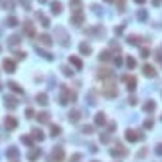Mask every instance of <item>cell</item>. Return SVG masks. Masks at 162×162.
Here are the masks:
<instances>
[{
	"instance_id": "24",
	"label": "cell",
	"mask_w": 162,
	"mask_h": 162,
	"mask_svg": "<svg viewBox=\"0 0 162 162\" xmlns=\"http://www.w3.org/2000/svg\"><path fill=\"white\" fill-rule=\"evenodd\" d=\"M32 138L40 142V140H44V133H42L40 128H32Z\"/></svg>"
},
{
	"instance_id": "35",
	"label": "cell",
	"mask_w": 162,
	"mask_h": 162,
	"mask_svg": "<svg viewBox=\"0 0 162 162\" xmlns=\"http://www.w3.org/2000/svg\"><path fill=\"white\" fill-rule=\"evenodd\" d=\"M6 26H10V28L18 26V20H16V16H10V18H6Z\"/></svg>"
},
{
	"instance_id": "23",
	"label": "cell",
	"mask_w": 162,
	"mask_h": 162,
	"mask_svg": "<svg viewBox=\"0 0 162 162\" xmlns=\"http://www.w3.org/2000/svg\"><path fill=\"white\" fill-rule=\"evenodd\" d=\"M18 148H16V146H10L8 150H6V156H8V158H12V160H16V158H18Z\"/></svg>"
},
{
	"instance_id": "40",
	"label": "cell",
	"mask_w": 162,
	"mask_h": 162,
	"mask_svg": "<svg viewBox=\"0 0 162 162\" xmlns=\"http://www.w3.org/2000/svg\"><path fill=\"white\" fill-rule=\"evenodd\" d=\"M22 142H24V144H28V146H32L34 138H32V137H26V134H24V137H22Z\"/></svg>"
},
{
	"instance_id": "20",
	"label": "cell",
	"mask_w": 162,
	"mask_h": 162,
	"mask_svg": "<svg viewBox=\"0 0 162 162\" xmlns=\"http://www.w3.org/2000/svg\"><path fill=\"white\" fill-rule=\"evenodd\" d=\"M69 63H71L75 69H81V67H83V61H81L79 57H75V56H69Z\"/></svg>"
},
{
	"instance_id": "12",
	"label": "cell",
	"mask_w": 162,
	"mask_h": 162,
	"mask_svg": "<svg viewBox=\"0 0 162 162\" xmlns=\"http://www.w3.org/2000/svg\"><path fill=\"white\" fill-rule=\"evenodd\" d=\"M142 73L146 75V77H156V69H154V65H150V63L142 65Z\"/></svg>"
},
{
	"instance_id": "43",
	"label": "cell",
	"mask_w": 162,
	"mask_h": 162,
	"mask_svg": "<svg viewBox=\"0 0 162 162\" xmlns=\"http://www.w3.org/2000/svg\"><path fill=\"white\" fill-rule=\"evenodd\" d=\"M38 53H40V56H44L46 59H53V56H52V53H47V52H44V50H38Z\"/></svg>"
},
{
	"instance_id": "46",
	"label": "cell",
	"mask_w": 162,
	"mask_h": 162,
	"mask_svg": "<svg viewBox=\"0 0 162 162\" xmlns=\"http://www.w3.org/2000/svg\"><path fill=\"white\" fill-rule=\"evenodd\" d=\"M154 57H156V61H158L160 65H162V52H156V53H154Z\"/></svg>"
},
{
	"instance_id": "4",
	"label": "cell",
	"mask_w": 162,
	"mask_h": 162,
	"mask_svg": "<svg viewBox=\"0 0 162 162\" xmlns=\"http://www.w3.org/2000/svg\"><path fill=\"white\" fill-rule=\"evenodd\" d=\"M125 137H127L128 142H138V140H142V138H144V134H142V133H138V131H133V128H128Z\"/></svg>"
},
{
	"instance_id": "50",
	"label": "cell",
	"mask_w": 162,
	"mask_h": 162,
	"mask_svg": "<svg viewBox=\"0 0 162 162\" xmlns=\"http://www.w3.org/2000/svg\"><path fill=\"white\" fill-rule=\"evenodd\" d=\"M24 57H26L24 52H16V59H24Z\"/></svg>"
},
{
	"instance_id": "36",
	"label": "cell",
	"mask_w": 162,
	"mask_h": 162,
	"mask_svg": "<svg viewBox=\"0 0 162 162\" xmlns=\"http://www.w3.org/2000/svg\"><path fill=\"white\" fill-rule=\"evenodd\" d=\"M125 63H127V67H128V69H134V65H137L134 57H127V59H125Z\"/></svg>"
},
{
	"instance_id": "54",
	"label": "cell",
	"mask_w": 162,
	"mask_h": 162,
	"mask_svg": "<svg viewBox=\"0 0 162 162\" xmlns=\"http://www.w3.org/2000/svg\"><path fill=\"white\" fill-rule=\"evenodd\" d=\"M128 103H131V105H137V97H128Z\"/></svg>"
},
{
	"instance_id": "10",
	"label": "cell",
	"mask_w": 162,
	"mask_h": 162,
	"mask_svg": "<svg viewBox=\"0 0 162 162\" xmlns=\"http://www.w3.org/2000/svg\"><path fill=\"white\" fill-rule=\"evenodd\" d=\"M83 20H85V14L83 12H73L71 14V24L81 26V24H83Z\"/></svg>"
},
{
	"instance_id": "1",
	"label": "cell",
	"mask_w": 162,
	"mask_h": 162,
	"mask_svg": "<svg viewBox=\"0 0 162 162\" xmlns=\"http://www.w3.org/2000/svg\"><path fill=\"white\" fill-rule=\"evenodd\" d=\"M75 99H77L75 91H69L65 85H61V95H59V103H61V105H67V103H73Z\"/></svg>"
},
{
	"instance_id": "44",
	"label": "cell",
	"mask_w": 162,
	"mask_h": 162,
	"mask_svg": "<svg viewBox=\"0 0 162 162\" xmlns=\"http://www.w3.org/2000/svg\"><path fill=\"white\" fill-rule=\"evenodd\" d=\"M20 4H22V6L26 8V10H30L32 6H30V4H32V0H20Z\"/></svg>"
},
{
	"instance_id": "9",
	"label": "cell",
	"mask_w": 162,
	"mask_h": 162,
	"mask_svg": "<svg viewBox=\"0 0 162 162\" xmlns=\"http://www.w3.org/2000/svg\"><path fill=\"white\" fill-rule=\"evenodd\" d=\"M2 67H4V71L14 73V71H16V61H14V59H4V61H2Z\"/></svg>"
},
{
	"instance_id": "13",
	"label": "cell",
	"mask_w": 162,
	"mask_h": 162,
	"mask_svg": "<svg viewBox=\"0 0 162 162\" xmlns=\"http://www.w3.org/2000/svg\"><path fill=\"white\" fill-rule=\"evenodd\" d=\"M38 42H40V44H44L46 47H50V46L53 44V40H52L47 34H40V36H38Z\"/></svg>"
},
{
	"instance_id": "25",
	"label": "cell",
	"mask_w": 162,
	"mask_h": 162,
	"mask_svg": "<svg viewBox=\"0 0 162 162\" xmlns=\"http://www.w3.org/2000/svg\"><path fill=\"white\" fill-rule=\"evenodd\" d=\"M20 42H22V38H20L18 34H14V36H10V38H8V46H12V47H14V46H18Z\"/></svg>"
},
{
	"instance_id": "34",
	"label": "cell",
	"mask_w": 162,
	"mask_h": 162,
	"mask_svg": "<svg viewBox=\"0 0 162 162\" xmlns=\"http://www.w3.org/2000/svg\"><path fill=\"white\" fill-rule=\"evenodd\" d=\"M111 57H113V56H111V52H107V50H103V52L99 53V59H101V61H109Z\"/></svg>"
},
{
	"instance_id": "5",
	"label": "cell",
	"mask_w": 162,
	"mask_h": 162,
	"mask_svg": "<svg viewBox=\"0 0 162 162\" xmlns=\"http://www.w3.org/2000/svg\"><path fill=\"white\" fill-rule=\"evenodd\" d=\"M123 81H125L127 83V87H128V91H134L137 89V77H134V75H123Z\"/></svg>"
},
{
	"instance_id": "22",
	"label": "cell",
	"mask_w": 162,
	"mask_h": 162,
	"mask_svg": "<svg viewBox=\"0 0 162 162\" xmlns=\"http://www.w3.org/2000/svg\"><path fill=\"white\" fill-rule=\"evenodd\" d=\"M79 52L83 53V56H89V53H91V46L87 44V42H81V44H79Z\"/></svg>"
},
{
	"instance_id": "60",
	"label": "cell",
	"mask_w": 162,
	"mask_h": 162,
	"mask_svg": "<svg viewBox=\"0 0 162 162\" xmlns=\"http://www.w3.org/2000/svg\"><path fill=\"white\" fill-rule=\"evenodd\" d=\"M91 162H99V160H91Z\"/></svg>"
},
{
	"instance_id": "49",
	"label": "cell",
	"mask_w": 162,
	"mask_h": 162,
	"mask_svg": "<svg viewBox=\"0 0 162 162\" xmlns=\"http://www.w3.org/2000/svg\"><path fill=\"white\" fill-rule=\"evenodd\" d=\"M140 56H142V57H148V56H150V52L146 50V47H142V52H140Z\"/></svg>"
},
{
	"instance_id": "41",
	"label": "cell",
	"mask_w": 162,
	"mask_h": 162,
	"mask_svg": "<svg viewBox=\"0 0 162 162\" xmlns=\"http://www.w3.org/2000/svg\"><path fill=\"white\" fill-rule=\"evenodd\" d=\"M117 8L119 12H125V0H117Z\"/></svg>"
},
{
	"instance_id": "38",
	"label": "cell",
	"mask_w": 162,
	"mask_h": 162,
	"mask_svg": "<svg viewBox=\"0 0 162 162\" xmlns=\"http://www.w3.org/2000/svg\"><path fill=\"white\" fill-rule=\"evenodd\" d=\"M93 131H95V128L91 125H83V127H81V133H83V134H91Z\"/></svg>"
},
{
	"instance_id": "52",
	"label": "cell",
	"mask_w": 162,
	"mask_h": 162,
	"mask_svg": "<svg viewBox=\"0 0 162 162\" xmlns=\"http://www.w3.org/2000/svg\"><path fill=\"white\" fill-rule=\"evenodd\" d=\"M26 117L32 119V117H34V111H32V109H26Z\"/></svg>"
},
{
	"instance_id": "39",
	"label": "cell",
	"mask_w": 162,
	"mask_h": 162,
	"mask_svg": "<svg viewBox=\"0 0 162 162\" xmlns=\"http://www.w3.org/2000/svg\"><path fill=\"white\" fill-rule=\"evenodd\" d=\"M91 10H93V12H95L97 16H101V14H103V10L99 8V4H91Z\"/></svg>"
},
{
	"instance_id": "37",
	"label": "cell",
	"mask_w": 162,
	"mask_h": 162,
	"mask_svg": "<svg viewBox=\"0 0 162 162\" xmlns=\"http://www.w3.org/2000/svg\"><path fill=\"white\" fill-rule=\"evenodd\" d=\"M61 73L67 75V77H71V75H73V69L69 67V65H63V67H61Z\"/></svg>"
},
{
	"instance_id": "64",
	"label": "cell",
	"mask_w": 162,
	"mask_h": 162,
	"mask_svg": "<svg viewBox=\"0 0 162 162\" xmlns=\"http://www.w3.org/2000/svg\"><path fill=\"white\" fill-rule=\"evenodd\" d=\"M0 50H2V47H0Z\"/></svg>"
},
{
	"instance_id": "31",
	"label": "cell",
	"mask_w": 162,
	"mask_h": 162,
	"mask_svg": "<svg viewBox=\"0 0 162 162\" xmlns=\"http://www.w3.org/2000/svg\"><path fill=\"white\" fill-rule=\"evenodd\" d=\"M36 101H38L40 105H47V95H46V93H38V95H36Z\"/></svg>"
},
{
	"instance_id": "19",
	"label": "cell",
	"mask_w": 162,
	"mask_h": 162,
	"mask_svg": "<svg viewBox=\"0 0 162 162\" xmlns=\"http://www.w3.org/2000/svg\"><path fill=\"white\" fill-rule=\"evenodd\" d=\"M6 85H8V87L14 91V93H18V95H24V89L20 87V85L16 83V81H10V83H6Z\"/></svg>"
},
{
	"instance_id": "14",
	"label": "cell",
	"mask_w": 162,
	"mask_h": 162,
	"mask_svg": "<svg viewBox=\"0 0 162 162\" xmlns=\"http://www.w3.org/2000/svg\"><path fill=\"white\" fill-rule=\"evenodd\" d=\"M4 127H6L8 131H14V128L18 127V121H16L14 117H6V121H4Z\"/></svg>"
},
{
	"instance_id": "51",
	"label": "cell",
	"mask_w": 162,
	"mask_h": 162,
	"mask_svg": "<svg viewBox=\"0 0 162 162\" xmlns=\"http://www.w3.org/2000/svg\"><path fill=\"white\" fill-rule=\"evenodd\" d=\"M123 30H125V26H117V28H115V34H123Z\"/></svg>"
},
{
	"instance_id": "17",
	"label": "cell",
	"mask_w": 162,
	"mask_h": 162,
	"mask_svg": "<svg viewBox=\"0 0 162 162\" xmlns=\"http://www.w3.org/2000/svg\"><path fill=\"white\" fill-rule=\"evenodd\" d=\"M61 12H63V4L61 2H52V14L59 16Z\"/></svg>"
},
{
	"instance_id": "32",
	"label": "cell",
	"mask_w": 162,
	"mask_h": 162,
	"mask_svg": "<svg viewBox=\"0 0 162 162\" xmlns=\"http://www.w3.org/2000/svg\"><path fill=\"white\" fill-rule=\"evenodd\" d=\"M50 134H52V137L61 134V127H59V125H52V127H50Z\"/></svg>"
},
{
	"instance_id": "16",
	"label": "cell",
	"mask_w": 162,
	"mask_h": 162,
	"mask_svg": "<svg viewBox=\"0 0 162 162\" xmlns=\"http://www.w3.org/2000/svg\"><path fill=\"white\" fill-rule=\"evenodd\" d=\"M127 42H128L131 46H140V44H142V38H140V36H134V34H131V36L127 38Z\"/></svg>"
},
{
	"instance_id": "59",
	"label": "cell",
	"mask_w": 162,
	"mask_h": 162,
	"mask_svg": "<svg viewBox=\"0 0 162 162\" xmlns=\"http://www.w3.org/2000/svg\"><path fill=\"white\" fill-rule=\"evenodd\" d=\"M105 2H115V0H105Z\"/></svg>"
},
{
	"instance_id": "62",
	"label": "cell",
	"mask_w": 162,
	"mask_h": 162,
	"mask_svg": "<svg viewBox=\"0 0 162 162\" xmlns=\"http://www.w3.org/2000/svg\"><path fill=\"white\" fill-rule=\"evenodd\" d=\"M12 162H18V160H12Z\"/></svg>"
},
{
	"instance_id": "28",
	"label": "cell",
	"mask_w": 162,
	"mask_h": 162,
	"mask_svg": "<svg viewBox=\"0 0 162 162\" xmlns=\"http://www.w3.org/2000/svg\"><path fill=\"white\" fill-rule=\"evenodd\" d=\"M69 6L73 12H81V0H69Z\"/></svg>"
},
{
	"instance_id": "56",
	"label": "cell",
	"mask_w": 162,
	"mask_h": 162,
	"mask_svg": "<svg viewBox=\"0 0 162 162\" xmlns=\"http://www.w3.org/2000/svg\"><path fill=\"white\" fill-rule=\"evenodd\" d=\"M150 2H152L154 6H162V0H150Z\"/></svg>"
},
{
	"instance_id": "18",
	"label": "cell",
	"mask_w": 162,
	"mask_h": 162,
	"mask_svg": "<svg viewBox=\"0 0 162 162\" xmlns=\"http://www.w3.org/2000/svg\"><path fill=\"white\" fill-rule=\"evenodd\" d=\"M105 123H107L105 113H97V115H95V125H97V127H103Z\"/></svg>"
},
{
	"instance_id": "7",
	"label": "cell",
	"mask_w": 162,
	"mask_h": 162,
	"mask_svg": "<svg viewBox=\"0 0 162 162\" xmlns=\"http://www.w3.org/2000/svg\"><path fill=\"white\" fill-rule=\"evenodd\" d=\"M50 160H52V162H61V160H63V148H61V146H56V148H53Z\"/></svg>"
},
{
	"instance_id": "21",
	"label": "cell",
	"mask_w": 162,
	"mask_h": 162,
	"mask_svg": "<svg viewBox=\"0 0 162 162\" xmlns=\"http://www.w3.org/2000/svg\"><path fill=\"white\" fill-rule=\"evenodd\" d=\"M36 16H38V20H40V24H42V26H44V28H47V26H50V18H47V16H46V14L38 12Z\"/></svg>"
},
{
	"instance_id": "11",
	"label": "cell",
	"mask_w": 162,
	"mask_h": 162,
	"mask_svg": "<svg viewBox=\"0 0 162 162\" xmlns=\"http://www.w3.org/2000/svg\"><path fill=\"white\" fill-rule=\"evenodd\" d=\"M24 32H26V36H30V38H36V30H34V24H32L30 20H26V22H24Z\"/></svg>"
},
{
	"instance_id": "3",
	"label": "cell",
	"mask_w": 162,
	"mask_h": 162,
	"mask_svg": "<svg viewBox=\"0 0 162 162\" xmlns=\"http://www.w3.org/2000/svg\"><path fill=\"white\" fill-rule=\"evenodd\" d=\"M103 95L105 97H117V85L113 81H105L103 85Z\"/></svg>"
},
{
	"instance_id": "15",
	"label": "cell",
	"mask_w": 162,
	"mask_h": 162,
	"mask_svg": "<svg viewBox=\"0 0 162 162\" xmlns=\"http://www.w3.org/2000/svg\"><path fill=\"white\" fill-rule=\"evenodd\" d=\"M40 156H42V150H40V148H32L30 152H28V160H30V162H36Z\"/></svg>"
},
{
	"instance_id": "30",
	"label": "cell",
	"mask_w": 162,
	"mask_h": 162,
	"mask_svg": "<svg viewBox=\"0 0 162 162\" xmlns=\"http://www.w3.org/2000/svg\"><path fill=\"white\" fill-rule=\"evenodd\" d=\"M142 109L146 111V113H154V109H156V103H154V101H146Z\"/></svg>"
},
{
	"instance_id": "26",
	"label": "cell",
	"mask_w": 162,
	"mask_h": 162,
	"mask_svg": "<svg viewBox=\"0 0 162 162\" xmlns=\"http://www.w3.org/2000/svg\"><path fill=\"white\" fill-rule=\"evenodd\" d=\"M79 117H81V113L77 111V109H73L71 113H69V115H67V119H69V121H71V123H77L79 121Z\"/></svg>"
},
{
	"instance_id": "8",
	"label": "cell",
	"mask_w": 162,
	"mask_h": 162,
	"mask_svg": "<svg viewBox=\"0 0 162 162\" xmlns=\"http://www.w3.org/2000/svg\"><path fill=\"white\" fill-rule=\"evenodd\" d=\"M4 105H6L8 109L12 111V109H16V107H18V99H16V97H12V95H6V97H4Z\"/></svg>"
},
{
	"instance_id": "6",
	"label": "cell",
	"mask_w": 162,
	"mask_h": 162,
	"mask_svg": "<svg viewBox=\"0 0 162 162\" xmlns=\"http://www.w3.org/2000/svg\"><path fill=\"white\" fill-rule=\"evenodd\" d=\"M127 154H128V150L123 146V144H117L115 148H111V156H121L123 158V156H127Z\"/></svg>"
},
{
	"instance_id": "55",
	"label": "cell",
	"mask_w": 162,
	"mask_h": 162,
	"mask_svg": "<svg viewBox=\"0 0 162 162\" xmlns=\"http://www.w3.org/2000/svg\"><path fill=\"white\" fill-rule=\"evenodd\" d=\"M101 140H103V142H109V134H101Z\"/></svg>"
},
{
	"instance_id": "63",
	"label": "cell",
	"mask_w": 162,
	"mask_h": 162,
	"mask_svg": "<svg viewBox=\"0 0 162 162\" xmlns=\"http://www.w3.org/2000/svg\"><path fill=\"white\" fill-rule=\"evenodd\" d=\"M0 89H2V85H0Z\"/></svg>"
},
{
	"instance_id": "48",
	"label": "cell",
	"mask_w": 162,
	"mask_h": 162,
	"mask_svg": "<svg viewBox=\"0 0 162 162\" xmlns=\"http://www.w3.org/2000/svg\"><path fill=\"white\" fill-rule=\"evenodd\" d=\"M81 160V154H73L71 158H69V162H79Z\"/></svg>"
},
{
	"instance_id": "29",
	"label": "cell",
	"mask_w": 162,
	"mask_h": 162,
	"mask_svg": "<svg viewBox=\"0 0 162 162\" xmlns=\"http://www.w3.org/2000/svg\"><path fill=\"white\" fill-rule=\"evenodd\" d=\"M97 75H99V77H111V75H113V71H111L109 67H101L99 71H97Z\"/></svg>"
},
{
	"instance_id": "42",
	"label": "cell",
	"mask_w": 162,
	"mask_h": 162,
	"mask_svg": "<svg viewBox=\"0 0 162 162\" xmlns=\"http://www.w3.org/2000/svg\"><path fill=\"white\" fill-rule=\"evenodd\" d=\"M111 50H113V52H117V53H121V46H119L117 42H111Z\"/></svg>"
},
{
	"instance_id": "45",
	"label": "cell",
	"mask_w": 162,
	"mask_h": 162,
	"mask_svg": "<svg viewBox=\"0 0 162 162\" xmlns=\"http://www.w3.org/2000/svg\"><path fill=\"white\" fill-rule=\"evenodd\" d=\"M152 127H154L152 119H146V121H144V128H152Z\"/></svg>"
},
{
	"instance_id": "2",
	"label": "cell",
	"mask_w": 162,
	"mask_h": 162,
	"mask_svg": "<svg viewBox=\"0 0 162 162\" xmlns=\"http://www.w3.org/2000/svg\"><path fill=\"white\" fill-rule=\"evenodd\" d=\"M56 38H57V42H59V44H61L63 47L69 46V34L65 32V28L57 26V28H56Z\"/></svg>"
},
{
	"instance_id": "33",
	"label": "cell",
	"mask_w": 162,
	"mask_h": 162,
	"mask_svg": "<svg viewBox=\"0 0 162 162\" xmlns=\"http://www.w3.org/2000/svg\"><path fill=\"white\" fill-rule=\"evenodd\" d=\"M38 121L40 123H50V113H38Z\"/></svg>"
},
{
	"instance_id": "58",
	"label": "cell",
	"mask_w": 162,
	"mask_h": 162,
	"mask_svg": "<svg viewBox=\"0 0 162 162\" xmlns=\"http://www.w3.org/2000/svg\"><path fill=\"white\" fill-rule=\"evenodd\" d=\"M134 2H137V4H138V6H142V4H144V2H146V0H134Z\"/></svg>"
},
{
	"instance_id": "27",
	"label": "cell",
	"mask_w": 162,
	"mask_h": 162,
	"mask_svg": "<svg viewBox=\"0 0 162 162\" xmlns=\"http://www.w3.org/2000/svg\"><path fill=\"white\" fill-rule=\"evenodd\" d=\"M137 18L140 20V22H146V20H148V12H146L144 8H140L138 12H137Z\"/></svg>"
},
{
	"instance_id": "47",
	"label": "cell",
	"mask_w": 162,
	"mask_h": 162,
	"mask_svg": "<svg viewBox=\"0 0 162 162\" xmlns=\"http://www.w3.org/2000/svg\"><path fill=\"white\" fill-rule=\"evenodd\" d=\"M154 152H156V154H158V156H162V142H160V144H156Z\"/></svg>"
},
{
	"instance_id": "57",
	"label": "cell",
	"mask_w": 162,
	"mask_h": 162,
	"mask_svg": "<svg viewBox=\"0 0 162 162\" xmlns=\"http://www.w3.org/2000/svg\"><path fill=\"white\" fill-rule=\"evenodd\" d=\"M121 63H123V59L117 56V57H115V65H121Z\"/></svg>"
},
{
	"instance_id": "53",
	"label": "cell",
	"mask_w": 162,
	"mask_h": 162,
	"mask_svg": "<svg viewBox=\"0 0 162 162\" xmlns=\"http://www.w3.org/2000/svg\"><path fill=\"white\" fill-rule=\"evenodd\" d=\"M107 128H109V133H113L117 128V125H115V123H109V127H107Z\"/></svg>"
},
{
	"instance_id": "61",
	"label": "cell",
	"mask_w": 162,
	"mask_h": 162,
	"mask_svg": "<svg viewBox=\"0 0 162 162\" xmlns=\"http://www.w3.org/2000/svg\"><path fill=\"white\" fill-rule=\"evenodd\" d=\"M40 2H46V0H40Z\"/></svg>"
}]
</instances>
